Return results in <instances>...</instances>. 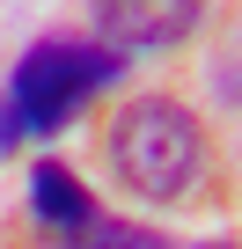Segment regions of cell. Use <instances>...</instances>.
Returning <instances> with one entry per match:
<instances>
[{
	"label": "cell",
	"instance_id": "1",
	"mask_svg": "<svg viewBox=\"0 0 242 249\" xmlns=\"http://www.w3.org/2000/svg\"><path fill=\"white\" fill-rule=\"evenodd\" d=\"M117 73H125V59L95 37H37L0 88V154H15L22 140L66 132Z\"/></svg>",
	"mask_w": 242,
	"mask_h": 249
},
{
	"label": "cell",
	"instance_id": "2",
	"mask_svg": "<svg viewBox=\"0 0 242 249\" xmlns=\"http://www.w3.org/2000/svg\"><path fill=\"white\" fill-rule=\"evenodd\" d=\"M110 176L154 205L191 198L205 176V124L176 95H132L110 117Z\"/></svg>",
	"mask_w": 242,
	"mask_h": 249
},
{
	"label": "cell",
	"instance_id": "3",
	"mask_svg": "<svg viewBox=\"0 0 242 249\" xmlns=\"http://www.w3.org/2000/svg\"><path fill=\"white\" fill-rule=\"evenodd\" d=\"M95 44H110L117 59L125 52H169L205 22V0H88Z\"/></svg>",
	"mask_w": 242,
	"mask_h": 249
},
{
	"label": "cell",
	"instance_id": "4",
	"mask_svg": "<svg viewBox=\"0 0 242 249\" xmlns=\"http://www.w3.org/2000/svg\"><path fill=\"white\" fill-rule=\"evenodd\" d=\"M30 213H37L44 227H59V234H81V227L95 220V198H88V183H81L66 161H37V169H30Z\"/></svg>",
	"mask_w": 242,
	"mask_h": 249
},
{
	"label": "cell",
	"instance_id": "5",
	"mask_svg": "<svg viewBox=\"0 0 242 249\" xmlns=\"http://www.w3.org/2000/svg\"><path fill=\"white\" fill-rule=\"evenodd\" d=\"M74 249H176L162 227H140V220H88L81 234H74Z\"/></svg>",
	"mask_w": 242,
	"mask_h": 249
},
{
	"label": "cell",
	"instance_id": "6",
	"mask_svg": "<svg viewBox=\"0 0 242 249\" xmlns=\"http://www.w3.org/2000/svg\"><path fill=\"white\" fill-rule=\"evenodd\" d=\"M205 249H235V242H205Z\"/></svg>",
	"mask_w": 242,
	"mask_h": 249
}]
</instances>
